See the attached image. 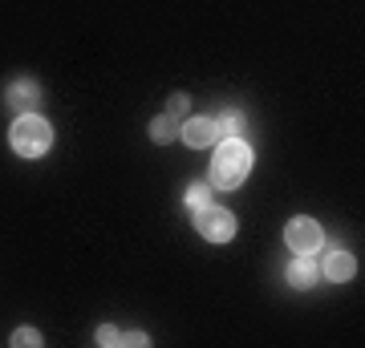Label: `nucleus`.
Returning <instances> with one entry per match:
<instances>
[{"mask_svg": "<svg viewBox=\"0 0 365 348\" xmlns=\"http://www.w3.org/2000/svg\"><path fill=\"white\" fill-rule=\"evenodd\" d=\"M215 130H220V138H235V134H240V114L215 117Z\"/></svg>", "mask_w": 365, "mask_h": 348, "instance_id": "9b49d317", "label": "nucleus"}, {"mask_svg": "<svg viewBox=\"0 0 365 348\" xmlns=\"http://www.w3.org/2000/svg\"><path fill=\"white\" fill-rule=\"evenodd\" d=\"M353 271H357V259H353L349 251H333V255H325V275L329 280L345 284V280H353Z\"/></svg>", "mask_w": 365, "mask_h": 348, "instance_id": "6e6552de", "label": "nucleus"}, {"mask_svg": "<svg viewBox=\"0 0 365 348\" xmlns=\"http://www.w3.org/2000/svg\"><path fill=\"white\" fill-rule=\"evenodd\" d=\"M248 170H252V146L240 142V138H227L215 150V158H211V186L235 191L240 182L248 179Z\"/></svg>", "mask_w": 365, "mask_h": 348, "instance_id": "f257e3e1", "label": "nucleus"}, {"mask_svg": "<svg viewBox=\"0 0 365 348\" xmlns=\"http://www.w3.org/2000/svg\"><path fill=\"white\" fill-rule=\"evenodd\" d=\"M122 344H134V348H143V344H150V336H146V332H126V336H122Z\"/></svg>", "mask_w": 365, "mask_h": 348, "instance_id": "2eb2a0df", "label": "nucleus"}, {"mask_svg": "<svg viewBox=\"0 0 365 348\" xmlns=\"http://www.w3.org/2000/svg\"><path fill=\"white\" fill-rule=\"evenodd\" d=\"M317 280H321V268H317L313 259H292V268H288V284L297 288V292H309Z\"/></svg>", "mask_w": 365, "mask_h": 348, "instance_id": "0eeeda50", "label": "nucleus"}, {"mask_svg": "<svg viewBox=\"0 0 365 348\" xmlns=\"http://www.w3.org/2000/svg\"><path fill=\"white\" fill-rule=\"evenodd\" d=\"M13 344H16V348H37V344H41V332H37V328H16V332H13Z\"/></svg>", "mask_w": 365, "mask_h": 348, "instance_id": "f8f14e48", "label": "nucleus"}, {"mask_svg": "<svg viewBox=\"0 0 365 348\" xmlns=\"http://www.w3.org/2000/svg\"><path fill=\"white\" fill-rule=\"evenodd\" d=\"M98 344H122V332H118L114 324H102V328H98Z\"/></svg>", "mask_w": 365, "mask_h": 348, "instance_id": "ddd939ff", "label": "nucleus"}, {"mask_svg": "<svg viewBox=\"0 0 365 348\" xmlns=\"http://www.w3.org/2000/svg\"><path fill=\"white\" fill-rule=\"evenodd\" d=\"M284 243L297 251V255H317L321 247H325V231L317 227L309 215H300V219L288 223V231H284Z\"/></svg>", "mask_w": 365, "mask_h": 348, "instance_id": "20e7f679", "label": "nucleus"}, {"mask_svg": "<svg viewBox=\"0 0 365 348\" xmlns=\"http://www.w3.org/2000/svg\"><path fill=\"white\" fill-rule=\"evenodd\" d=\"M9 138H13V150L21 158H41V154H49V146H53V126L41 114H16Z\"/></svg>", "mask_w": 365, "mask_h": 348, "instance_id": "f03ea898", "label": "nucleus"}, {"mask_svg": "<svg viewBox=\"0 0 365 348\" xmlns=\"http://www.w3.org/2000/svg\"><path fill=\"white\" fill-rule=\"evenodd\" d=\"M179 138L191 146V150H199V146H211L215 138H220V130H215V117H182Z\"/></svg>", "mask_w": 365, "mask_h": 348, "instance_id": "39448f33", "label": "nucleus"}, {"mask_svg": "<svg viewBox=\"0 0 365 348\" xmlns=\"http://www.w3.org/2000/svg\"><path fill=\"white\" fill-rule=\"evenodd\" d=\"M195 231L203 235V239H211V243H227V239L235 235V215L227 211V206L207 203V206L195 211Z\"/></svg>", "mask_w": 365, "mask_h": 348, "instance_id": "7ed1b4c3", "label": "nucleus"}, {"mask_svg": "<svg viewBox=\"0 0 365 348\" xmlns=\"http://www.w3.org/2000/svg\"><path fill=\"white\" fill-rule=\"evenodd\" d=\"M167 110H170V114H179V117H187V97H182V93H175Z\"/></svg>", "mask_w": 365, "mask_h": 348, "instance_id": "4468645a", "label": "nucleus"}, {"mask_svg": "<svg viewBox=\"0 0 365 348\" xmlns=\"http://www.w3.org/2000/svg\"><path fill=\"white\" fill-rule=\"evenodd\" d=\"M207 203H211V191L203 186V182H191V186H187V206L199 211V206H207Z\"/></svg>", "mask_w": 365, "mask_h": 348, "instance_id": "9d476101", "label": "nucleus"}, {"mask_svg": "<svg viewBox=\"0 0 365 348\" xmlns=\"http://www.w3.org/2000/svg\"><path fill=\"white\" fill-rule=\"evenodd\" d=\"M4 102L13 105L16 114H37V105H41V85L33 78H21L9 85V93H4Z\"/></svg>", "mask_w": 365, "mask_h": 348, "instance_id": "423d86ee", "label": "nucleus"}, {"mask_svg": "<svg viewBox=\"0 0 365 348\" xmlns=\"http://www.w3.org/2000/svg\"><path fill=\"white\" fill-rule=\"evenodd\" d=\"M179 126H182V117L179 114H158L155 122H150V138H155L158 146H167V142H175V138H179Z\"/></svg>", "mask_w": 365, "mask_h": 348, "instance_id": "1a4fd4ad", "label": "nucleus"}]
</instances>
